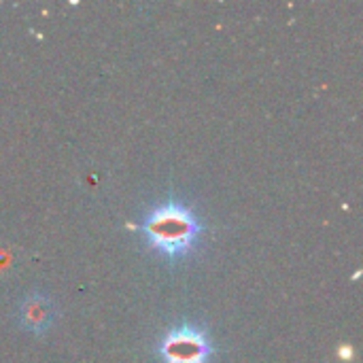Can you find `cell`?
<instances>
[{"label":"cell","mask_w":363,"mask_h":363,"mask_svg":"<svg viewBox=\"0 0 363 363\" xmlns=\"http://www.w3.org/2000/svg\"><path fill=\"white\" fill-rule=\"evenodd\" d=\"M155 353L162 363H211L215 349L204 330L181 323L157 342Z\"/></svg>","instance_id":"2"},{"label":"cell","mask_w":363,"mask_h":363,"mask_svg":"<svg viewBox=\"0 0 363 363\" xmlns=\"http://www.w3.org/2000/svg\"><path fill=\"white\" fill-rule=\"evenodd\" d=\"M140 230L147 245L172 264L187 257L204 232L198 215L187 204L177 200L157 204L145 217Z\"/></svg>","instance_id":"1"},{"label":"cell","mask_w":363,"mask_h":363,"mask_svg":"<svg viewBox=\"0 0 363 363\" xmlns=\"http://www.w3.org/2000/svg\"><path fill=\"white\" fill-rule=\"evenodd\" d=\"M57 319V304L40 291L26 296L17 308L19 328L32 336H45Z\"/></svg>","instance_id":"3"}]
</instances>
